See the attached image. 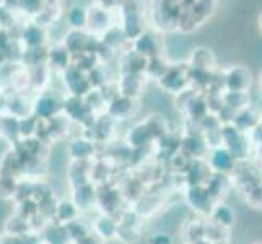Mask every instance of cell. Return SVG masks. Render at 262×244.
<instances>
[{
    "mask_svg": "<svg viewBox=\"0 0 262 244\" xmlns=\"http://www.w3.org/2000/svg\"><path fill=\"white\" fill-rule=\"evenodd\" d=\"M216 8V0H195L194 5L183 15L179 21V28L184 33H191L209 20Z\"/></svg>",
    "mask_w": 262,
    "mask_h": 244,
    "instance_id": "6da1fadb",
    "label": "cell"
},
{
    "mask_svg": "<svg viewBox=\"0 0 262 244\" xmlns=\"http://www.w3.org/2000/svg\"><path fill=\"white\" fill-rule=\"evenodd\" d=\"M158 85L171 93H181L191 85V67L187 64H174L158 78Z\"/></svg>",
    "mask_w": 262,
    "mask_h": 244,
    "instance_id": "7a4b0ae2",
    "label": "cell"
},
{
    "mask_svg": "<svg viewBox=\"0 0 262 244\" xmlns=\"http://www.w3.org/2000/svg\"><path fill=\"white\" fill-rule=\"evenodd\" d=\"M223 90H233V92H249L252 83L251 70L245 65H231L222 74Z\"/></svg>",
    "mask_w": 262,
    "mask_h": 244,
    "instance_id": "3957f363",
    "label": "cell"
},
{
    "mask_svg": "<svg viewBox=\"0 0 262 244\" xmlns=\"http://www.w3.org/2000/svg\"><path fill=\"white\" fill-rule=\"evenodd\" d=\"M92 33H104L111 28V12L101 5H93L86 10V26Z\"/></svg>",
    "mask_w": 262,
    "mask_h": 244,
    "instance_id": "277c9868",
    "label": "cell"
},
{
    "mask_svg": "<svg viewBox=\"0 0 262 244\" xmlns=\"http://www.w3.org/2000/svg\"><path fill=\"white\" fill-rule=\"evenodd\" d=\"M187 65L191 70L197 72H215L216 69V59L213 52L207 48H195L191 52V57L187 60Z\"/></svg>",
    "mask_w": 262,
    "mask_h": 244,
    "instance_id": "5b68a950",
    "label": "cell"
},
{
    "mask_svg": "<svg viewBox=\"0 0 262 244\" xmlns=\"http://www.w3.org/2000/svg\"><path fill=\"white\" fill-rule=\"evenodd\" d=\"M145 75L143 74H124L121 81H119V92L121 95L127 96V98H137L142 90L143 83H145Z\"/></svg>",
    "mask_w": 262,
    "mask_h": 244,
    "instance_id": "8992f818",
    "label": "cell"
},
{
    "mask_svg": "<svg viewBox=\"0 0 262 244\" xmlns=\"http://www.w3.org/2000/svg\"><path fill=\"white\" fill-rule=\"evenodd\" d=\"M134 51L142 54L143 57H155L158 56V39L148 31H143L140 36L134 39Z\"/></svg>",
    "mask_w": 262,
    "mask_h": 244,
    "instance_id": "52a82bcc",
    "label": "cell"
},
{
    "mask_svg": "<svg viewBox=\"0 0 262 244\" xmlns=\"http://www.w3.org/2000/svg\"><path fill=\"white\" fill-rule=\"evenodd\" d=\"M222 135H223L225 142L228 143V147L231 150V155L241 157L243 153H245L246 145L243 143V135H241V130L238 127H234V125H227V127L222 130Z\"/></svg>",
    "mask_w": 262,
    "mask_h": 244,
    "instance_id": "ba28073f",
    "label": "cell"
},
{
    "mask_svg": "<svg viewBox=\"0 0 262 244\" xmlns=\"http://www.w3.org/2000/svg\"><path fill=\"white\" fill-rule=\"evenodd\" d=\"M147 64H148L147 57H143L142 54L135 51H130L122 59V72L124 74H145Z\"/></svg>",
    "mask_w": 262,
    "mask_h": 244,
    "instance_id": "9c48e42d",
    "label": "cell"
},
{
    "mask_svg": "<svg viewBox=\"0 0 262 244\" xmlns=\"http://www.w3.org/2000/svg\"><path fill=\"white\" fill-rule=\"evenodd\" d=\"M132 109H134V99L124 95L114 96L110 103V107H107L110 114L116 117V119H125L132 113Z\"/></svg>",
    "mask_w": 262,
    "mask_h": 244,
    "instance_id": "30bf717a",
    "label": "cell"
},
{
    "mask_svg": "<svg viewBox=\"0 0 262 244\" xmlns=\"http://www.w3.org/2000/svg\"><path fill=\"white\" fill-rule=\"evenodd\" d=\"M223 106L230 107L234 113L245 109L246 106H249V95L248 92H233V90H223L222 93Z\"/></svg>",
    "mask_w": 262,
    "mask_h": 244,
    "instance_id": "8fae6325",
    "label": "cell"
},
{
    "mask_svg": "<svg viewBox=\"0 0 262 244\" xmlns=\"http://www.w3.org/2000/svg\"><path fill=\"white\" fill-rule=\"evenodd\" d=\"M33 109L41 117H51L60 109V101H57V99L51 95H42L36 99Z\"/></svg>",
    "mask_w": 262,
    "mask_h": 244,
    "instance_id": "7c38bea8",
    "label": "cell"
},
{
    "mask_svg": "<svg viewBox=\"0 0 262 244\" xmlns=\"http://www.w3.org/2000/svg\"><path fill=\"white\" fill-rule=\"evenodd\" d=\"M48 57L51 60V64L54 67H60V69H67L70 67V57H72V54L69 52V49L64 46V44H57V46H54L49 54H48Z\"/></svg>",
    "mask_w": 262,
    "mask_h": 244,
    "instance_id": "4fadbf2b",
    "label": "cell"
},
{
    "mask_svg": "<svg viewBox=\"0 0 262 244\" xmlns=\"http://www.w3.org/2000/svg\"><path fill=\"white\" fill-rule=\"evenodd\" d=\"M256 122H257L256 114L252 113L251 109H246V107H245V109L234 113L233 125H234V127H238L239 130H246L249 127H254Z\"/></svg>",
    "mask_w": 262,
    "mask_h": 244,
    "instance_id": "5bb4252c",
    "label": "cell"
},
{
    "mask_svg": "<svg viewBox=\"0 0 262 244\" xmlns=\"http://www.w3.org/2000/svg\"><path fill=\"white\" fill-rule=\"evenodd\" d=\"M23 41L26 42L28 48H41L44 42V31L41 30V26L31 25L23 31Z\"/></svg>",
    "mask_w": 262,
    "mask_h": 244,
    "instance_id": "9a60e30c",
    "label": "cell"
},
{
    "mask_svg": "<svg viewBox=\"0 0 262 244\" xmlns=\"http://www.w3.org/2000/svg\"><path fill=\"white\" fill-rule=\"evenodd\" d=\"M67 21L74 30H82L86 26V8L83 7H72L67 13Z\"/></svg>",
    "mask_w": 262,
    "mask_h": 244,
    "instance_id": "2e32d148",
    "label": "cell"
},
{
    "mask_svg": "<svg viewBox=\"0 0 262 244\" xmlns=\"http://www.w3.org/2000/svg\"><path fill=\"white\" fill-rule=\"evenodd\" d=\"M153 139L151 132L147 129L145 124H140L137 125L135 129H132V132L129 134V142L135 147H142V145H147V143Z\"/></svg>",
    "mask_w": 262,
    "mask_h": 244,
    "instance_id": "e0dca14e",
    "label": "cell"
},
{
    "mask_svg": "<svg viewBox=\"0 0 262 244\" xmlns=\"http://www.w3.org/2000/svg\"><path fill=\"white\" fill-rule=\"evenodd\" d=\"M212 161H213V166H216L219 169H228L233 163V155L227 150H216Z\"/></svg>",
    "mask_w": 262,
    "mask_h": 244,
    "instance_id": "ac0fdd59",
    "label": "cell"
},
{
    "mask_svg": "<svg viewBox=\"0 0 262 244\" xmlns=\"http://www.w3.org/2000/svg\"><path fill=\"white\" fill-rule=\"evenodd\" d=\"M72 148H75L77 151H74V155L75 158H88L90 155H92V151H93V145L90 142L86 140H75L74 142V145H72Z\"/></svg>",
    "mask_w": 262,
    "mask_h": 244,
    "instance_id": "d6986e66",
    "label": "cell"
},
{
    "mask_svg": "<svg viewBox=\"0 0 262 244\" xmlns=\"http://www.w3.org/2000/svg\"><path fill=\"white\" fill-rule=\"evenodd\" d=\"M122 4H124V0H98V5L104 7L106 10H113V8H116V7L121 8Z\"/></svg>",
    "mask_w": 262,
    "mask_h": 244,
    "instance_id": "ffe728a7",
    "label": "cell"
},
{
    "mask_svg": "<svg viewBox=\"0 0 262 244\" xmlns=\"http://www.w3.org/2000/svg\"><path fill=\"white\" fill-rule=\"evenodd\" d=\"M259 90H260V93H262V72H260V75H259Z\"/></svg>",
    "mask_w": 262,
    "mask_h": 244,
    "instance_id": "44dd1931",
    "label": "cell"
},
{
    "mask_svg": "<svg viewBox=\"0 0 262 244\" xmlns=\"http://www.w3.org/2000/svg\"><path fill=\"white\" fill-rule=\"evenodd\" d=\"M259 30H260V33H262V13H260V16H259Z\"/></svg>",
    "mask_w": 262,
    "mask_h": 244,
    "instance_id": "7402d4cb",
    "label": "cell"
},
{
    "mask_svg": "<svg viewBox=\"0 0 262 244\" xmlns=\"http://www.w3.org/2000/svg\"><path fill=\"white\" fill-rule=\"evenodd\" d=\"M0 4H2V0H0Z\"/></svg>",
    "mask_w": 262,
    "mask_h": 244,
    "instance_id": "603a6c76",
    "label": "cell"
}]
</instances>
